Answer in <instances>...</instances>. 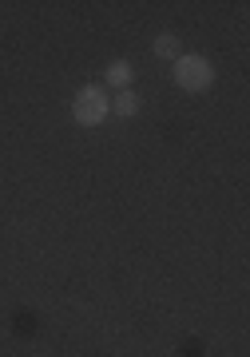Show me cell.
<instances>
[{
  "mask_svg": "<svg viewBox=\"0 0 250 357\" xmlns=\"http://www.w3.org/2000/svg\"><path fill=\"white\" fill-rule=\"evenodd\" d=\"M108 115H112V96H108L100 84H84V88L72 96V119L80 128H100Z\"/></svg>",
  "mask_w": 250,
  "mask_h": 357,
  "instance_id": "1",
  "label": "cell"
},
{
  "mask_svg": "<svg viewBox=\"0 0 250 357\" xmlns=\"http://www.w3.org/2000/svg\"><path fill=\"white\" fill-rule=\"evenodd\" d=\"M171 76H175V84L183 91H191V96H195V91H207L214 84V68H211V60H207V56L187 52V56H179V60H175V72H171Z\"/></svg>",
  "mask_w": 250,
  "mask_h": 357,
  "instance_id": "2",
  "label": "cell"
},
{
  "mask_svg": "<svg viewBox=\"0 0 250 357\" xmlns=\"http://www.w3.org/2000/svg\"><path fill=\"white\" fill-rule=\"evenodd\" d=\"M131 79H135L131 60H112V64H108V72H103V84H108V88H119V91L131 88Z\"/></svg>",
  "mask_w": 250,
  "mask_h": 357,
  "instance_id": "3",
  "label": "cell"
},
{
  "mask_svg": "<svg viewBox=\"0 0 250 357\" xmlns=\"http://www.w3.org/2000/svg\"><path fill=\"white\" fill-rule=\"evenodd\" d=\"M112 115H119V119H131V115H139V96L131 88L127 91H119L112 100Z\"/></svg>",
  "mask_w": 250,
  "mask_h": 357,
  "instance_id": "4",
  "label": "cell"
},
{
  "mask_svg": "<svg viewBox=\"0 0 250 357\" xmlns=\"http://www.w3.org/2000/svg\"><path fill=\"white\" fill-rule=\"evenodd\" d=\"M151 52H155L159 60H179V40L171 36V32H163V36H155V44H151Z\"/></svg>",
  "mask_w": 250,
  "mask_h": 357,
  "instance_id": "5",
  "label": "cell"
}]
</instances>
